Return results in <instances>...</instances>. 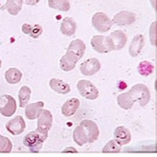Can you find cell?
<instances>
[{
	"label": "cell",
	"instance_id": "cell-17",
	"mask_svg": "<svg viewBox=\"0 0 157 157\" xmlns=\"http://www.w3.org/2000/svg\"><path fill=\"white\" fill-rule=\"evenodd\" d=\"M79 106H80V101L78 98H71L65 101L64 104L63 105L62 113L66 117L73 116L79 109Z\"/></svg>",
	"mask_w": 157,
	"mask_h": 157
},
{
	"label": "cell",
	"instance_id": "cell-16",
	"mask_svg": "<svg viewBox=\"0 0 157 157\" xmlns=\"http://www.w3.org/2000/svg\"><path fill=\"white\" fill-rule=\"evenodd\" d=\"M60 30L62 32V34L65 35V36H73L75 33L76 30V23L75 21L69 17H66L63 19L62 23H61V28Z\"/></svg>",
	"mask_w": 157,
	"mask_h": 157
},
{
	"label": "cell",
	"instance_id": "cell-27",
	"mask_svg": "<svg viewBox=\"0 0 157 157\" xmlns=\"http://www.w3.org/2000/svg\"><path fill=\"white\" fill-rule=\"evenodd\" d=\"M76 63H74L72 60H70L69 58H67L65 55H63L61 60H60V68L63 70V71H65V72H69L73 69H75Z\"/></svg>",
	"mask_w": 157,
	"mask_h": 157
},
{
	"label": "cell",
	"instance_id": "cell-24",
	"mask_svg": "<svg viewBox=\"0 0 157 157\" xmlns=\"http://www.w3.org/2000/svg\"><path fill=\"white\" fill-rule=\"evenodd\" d=\"M48 5L51 8L57 9L60 11H68L71 7L68 0H48Z\"/></svg>",
	"mask_w": 157,
	"mask_h": 157
},
{
	"label": "cell",
	"instance_id": "cell-28",
	"mask_svg": "<svg viewBox=\"0 0 157 157\" xmlns=\"http://www.w3.org/2000/svg\"><path fill=\"white\" fill-rule=\"evenodd\" d=\"M12 151V143L5 136L0 135V153L6 154Z\"/></svg>",
	"mask_w": 157,
	"mask_h": 157
},
{
	"label": "cell",
	"instance_id": "cell-6",
	"mask_svg": "<svg viewBox=\"0 0 157 157\" xmlns=\"http://www.w3.org/2000/svg\"><path fill=\"white\" fill-rule=\"evenodd\" d=\"M17 109L16 100L9 95L0 97V113L5 117H11Z\"/></svg>",
	"mask_w": 157,
	"mask_h": 157
},
{
	"label": "cell",
	"instance_id": "cell-15",
	"mask_svg": "<svg viewBox=\"0 0 157 157\" xmlns=\"http://www.w3.org/2000/svg\"><path fill=\"white\" fill-rule=\"evenodd\" d=\"M114 137H115L114 140H116L121 145L128 144L132 140V135L130 131L123 126H119L115 129Z\"/></svg>",
	"mask_w": 157,
	"mask_h": 157
},
{
	"label": "cell",
	"instance_id": "cell-9",
	"mask_svg": "<svg viewBox=\"0 0 157 157\" xmlns=\"http://www.w3.org/2000/svg\"><path fill=\"white\" fill-rule=\"evenodd\" d=\"M101 64L97 58H90L80 65L81 73L86 76H91L100 70Z\"/></svg>",
	"mask_w": 157,
	"mask_h": 157
},
{
	"label": "cell",
	"instance_id": "cell-19",
	"mask_svg": "<svg viewBox=\"0 0 157 157\" xmlns=\"http://www.w3.org/2000/svg\"><path fill=\"white\" fill-rule=\"evenodd\" d=\"M50 86L53 91H55L59 94L64 95L71 91V87L67 83L63 82L61 79H57V78H52L50 80Z\"/></svg>",
	"mask_w": 157,
	"mask_h": 157
},
{
	"label": "cell",
	"instance_id": "cell-25",
	"mask_svg": "<svg viewBox=\"0 0 157 157\" xmlns=\"http://www.w3.org/2000/svg\"><path fill=\"white\" fill-rule=\"evenodd\" d=\"M138 71L142 75H144V76L150 75L154 71V65L148 61L141 62L138 66Z\"/></svg>",
	"mask_w": 157,
	"mask_h": 157
},
{
	"label": "cell",
	"instance_id": "cell-5",
	"mask_svg": "<svg viewBox=\"0 0 157 157\" xmlns=\"http://www.w3.org/2000/svg\"><path fill=\"white\" fill-rule=\"evenodd\" d=\"M92 25L98 31L104 33L110 29L112 26V21L105 13L98 12L92 17Z\"/></svg>",
	"mask_w": 157,
	"mask_h": 157
},
{
	"label": "cell",
	"instance_id": "cell-31",
	"mask_svg": "<svg viewBox=\"0 0 157 157\" xmlns=\"http://www.w3.org/2000/svg\"><path fill=\"white\" fill-rule=\"evenodd\" d=\"M63 152V153H69V152H71V153H77L76 149H75L74 147H68V148L64 149Z\"/></svg>",
	"mask_w": 157,
	"mask_h": 157
},
{
	"label": "cell",
	"instance_id": "cell-10",
	"mask_svg": "<svg viewBox=\"0 0 157 157\" xmlns=\"http://www.w3.org/2000/svg\"><path fill=\"white\" fill-rule=\"evenodd\" d=\"M108 38L109 40V42H110V45H111L113 51L121 50V48H123L125 46V44L127 42V36L121 29L113 31L109 36H108Z\"/></svg>",
	"mask_w": 157,
	"mask_h": 157
},
{
	"label": "cell",
	"instance_id": "cell-13",
	"mask_svg": "<svg viewBox=\"0 0 157 157\" xmlns=\"http://www.w3.org/2000/svg\"><path fill=\"white\" fill-rule=\"evenodd\" d=\"M136 15L129 11H121L113 17V22L118 26H128L134 23Z\"/></svg>",
	"mask_w": 157,
	"mask_h": 157
},
{
	"label": "cell",
	"instance_id": "cell-4",
	"mask_svg": "<svg viewBox=\"0 0 157 157\" xmlns=\"http://www.w3.org/2000/svg\"><path fill=\"white\" fill-rule=\"evenodd\" d=\"M77 89L80 95L86 99L94 100L98 97V88L88 80H80L77 83Z\"/></svg>",
	"mask_w": 157,
	"mask_h": 157
},
{
	"label": "cell",
	"instance_id": "cell-21",
	"mask_svg": "<svg viewBox=\"0 0 157 157\" xmlns=\"http://www.w3.org/2000/svg\"><path fill=\"white\" fill-rule=\"evenodd\" d=\"M5 78L8 84L15 85V84H17L21 80L22 73L18 69L11 67L8 70H6V74H5Z\"/></svg>",
	"mask_w": 157,
	"mask_h": 157
},
{
	"label": "cell",
	"instance_id": "cell-3",
	"mask_svg": "<svg viewBox=\"0 0 157 157\" xmlns=\"http://www.w3.org/2000/svg\"><path fill=\"white\" fill-rule=\"evenodd\" d=\"M85 52H86V44L82 40L77 39L73 40L69 44L66 53L64 55L70 60H72L74 63H77V62L83 57Z\"/></svg>",
	"mask_w": 157,
	"mask_h": 157
},
{
	"label": "cell",
	"instance_id": "cell-26",
	"mask_svg": "<svg viewBox=\"0 0 157 157\" xmlns=\"http://www.w3.org/2000/svg\"><path fill=\"white\" fill-rule=\"evenodd\" d=\"M121 151V145L116 140L109 141L102 150L103 153H119Z\"/></svg>",
	"mask_w": 157,
	"mask_h": 157
},
{
	"label": "cell",
	"instance_id": "cell-29",
	"mask_svg": "<svg viewBox=\"0 0 157 157\" xmlns=\"http://www.w3.org/2000/svg\"><path fill=\"white\" fill-rule=\"evenodd\" d=\"M155 32H156V22L155 21V22L152 24L151 29H150V40H151V42H152V44H153L154 46L155 45V40H156Z\"/></svg>",
	"mask_w": 157,
	"mask_h": 157
},
{
	"label": "cell",
	"instance_id": "cell-1",
	"mask_svg": "<svg viewBox=\"0 0 157 157\" xmlns=\"http://www.w3.org/2000/svg\"><path fill=\"white\" fill-rule=\"evenodd\" d=\"M117 100L119 106L123 109H130L136 101L144 107L150 100V91L146 86L137 84L133 86L127 93L121 94Z\"/></svg>",
	"mask_w": 157,
	"mask_h": 157
},
{
	"label": "cell",
	"instance_id": "cell-2",
	"mask_svg": "<svg viewBox=\"0 0 157 157\" xmlns=\"http://www.w3.org/2000/svg\"><path fill=\"white\" fill-rule=\"evenodd\" d=\"M99 135V130L98 125L89 120L81 121L74 131V141L79 146H83L86 144H92L98 140Z\"/></svg>",
	"mask_w": 157,
	"mask_h": 157
},
{
	"label": "cell",
	"instance_id": "cell-22",
	"mask_svg": "<svg viewBox=\"0 0 157 157\" xmlns=\"http://www.w3.org/2000/svg\"><path fill=\"white\" fill-rule=\"evenodd\" d=\"M22 31L25 34L29 35L32 38H38L42 33V29L40 25H29V24H23L22 25Z\"/></svg>",
	"mask_w": 157,
	"mask_h": 157
},
{
	"label": "cell",
	"instance_id": "cell-11",
	"mask_svg": "<svg viewBox=\"0 0 157 157\" xmlns=\"http://www.w3.org/2000/svg\"><path fill=\"white\" fill-rule=\"evenodd\" d=\"M38 127L37 129L45 132H48L52 125V115L47 109H41L38 116Z\"/></svg>",
	"mask_w": 157,
	"mask_h": 157
},
{
	"label": "cell",
	"instance_id": "cell-23",
	"mask_svg": "<svg viewBox=\"0 0 157 157\" xmlns=\"http://www.w3.org/2000/svg\"><path fill=\"white\" fill-rule=\"evenodd\" d=\"M30 94H31V90L29 86H21V88L19 89L18 92V99H19V106L21 108H25L30 99Z\"/></svg>",
	"mask_w": 157,
	"mask_h": 157
},
{
	"label": "cell",
	"instance_id": "cell-20",
	"mask_svg": "<svg viewBox=\"0 0 157 157\" xmlns=\"http://www.w3.org/2000/svg\"><path fill=\"white\" fill-rule=\"evenodd\" d=\"M23 0H6L2 9H6L12 16H16L22 8Z\"/></svg>",
	"mask_w": 157,
	"mask_h": 157
},
{
	"label": "cell",
	"instance_id": "cell-32",
	"mask_svg": "<svg viewBox=\"0 0 157 157\" xmlns=\"http://www.w3.org/2000/svg\"><path fill=\"white\" fill-rule=\"evenodd\" d=\"M0 68H1V60H0Z\"/></svg>",
	"mask_w": 157,
	"mask_h": 157
},
{
	"label": "cell",
	"instance_id": "cell-8",
	"mask_svg": "<svg viewBox=\"0 0 157 157\" xmlns=\"http://www.w3.org/2000/svg\"><path fill=\"white\" fill-rule=\"evenodd\" d=\"M43 140L41 137L34 131L29 132L23 139V144L26 147H28L32 152H38L42 147Z\"/></svg>",
	"mask_w": 157,
	"mask_h": 157
},
{
	"label": "cell",
	"instance_id": "cell-14",
	"mask_svg": "<svg viewBox=\"0 0 157 157\" xmlns=\"http://www.w3.org/2000/svg\"><path fill=\"white\" fill-rule=\"evenodd\" d=\"M144 46V37L142 34H138L134 36V38L132 40V43L129 48L130 55L132 57H136L139 55V53L142 52Z\"/></svg>",
	"mask_w": 157,
	"mask_h": 157
},
{
	"label": "cell",
	"instance_id": "cell-12",
	"mask_svg": "<svg viewBox=\"0 0 157 157\" xmlns=\"http://www.w3.org/2000/svg\"><path fill=\"white\" fill-rule=\"evenodd\" d=\"M6 128L7 132L12 135H18L24 132L26 128V123L21 116H17L6 123Z\"/></svg>",
	"mask_w": 157,
	"mask_h": 157
},
{
	"label": "cell",
	"instance_id": "cell-18",
	"mask_svg": "<svg viewBox=\"0 0 157 157\" xmlns=\"http://www.w3.org/2000/svg\"><path fill=\"white\" fill-rule=\"evenodd\" d=\"M44 106V103L41 101L36 102V103H32V104H29L27 105L25 108V115L27 117V119L32 121L38 118L40 111L42 109Z\"/></svg>",
	"mask_w": 157,
	"mask_h": 157
},
{
	"label": "cell",
	"instance_id": "cell-7",
	"mask_svg": "<svg viewBox=\"0 0 157 157\" xmlns=\"http://www.w3.org/2000/svg\"><path fill=\"white\" fill-rule=\"evenodd\" d=\"M91 45L93 49L99 53H107L113 51L109 40L106 36L96 35L91 39Z\"/></svg>",
	"mask_w": 157,
	"mask_h": 157
},
{
	"label": "cell",
	"instance_id": "cell-30",
	"mask_svg": "<svg viewBox=\"0 0 157 157\" xmlns=\"http://www.w3.org/2000/svg\"><path fill=\"white\" fill-rule=\"evenodd\" d=\"M26 4L27 5H29V6H34L36 4H38L40 2V0H25Z\"/></svg>",
	"mask_w": 157,
	"mask_h": 157
}]
</instances>
